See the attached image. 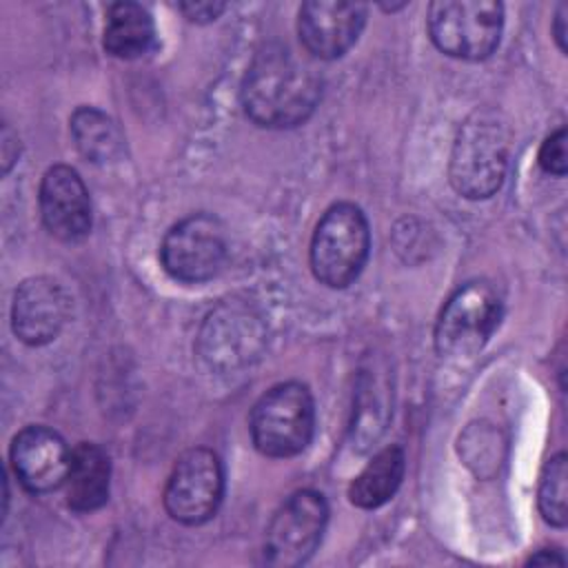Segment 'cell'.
<instances>
[{
  "label": "cell",
  "mask_w": 568,
  "mask_h": 568,
  "mask_svg": "<svg viewBox=\"0 0 568 568\" xmlns=\"http://www.w3.org/2000/svg\"><path fill=\"white\" fill-rule=\"evenodd\" d=\"M47 231L62 242H78L91 231V200L80 173L67 164L44 171L38 193Z\"/></svg>",
  "instance_id": "13"
},
{
  "label": "cell",
  "mask_w": 568,
  "mask_h": 568,
  "mask_svg": "<svg viewBox=\"0 0 568 568\" xmlns=\"http://www.w3.org/2000/svg\"><path fill=\"white\" fill-rule=\"evenodd\" d=\"M426 24L442 53L475 62L497 49L504 7L495 0H437L428 7Z\"/></svg>",
  "instance_id": "5"
},
{
  "label": "cell",
  "mask_w": 568,
  "mask_h": 568,
  "mask_svg": "<svg viewBox=\"0 0 568 568\" xmlns=\"http://www.w3.org/2000/svg\"><path fill=\"white\" fill-rule=\"evenodd\" d=\"M240 98L257 126L293 129L313 115L322 78L311 60L284 44H266L246 69Z\"/></svg>",
  "instance_id": "1"
},
{
  "label": "cell",
  "mask_w": 568,
  "mask_h": 568,
  "mask_svg": "<svg viewBox=\"0 0 568 568\" xmlns=\"http://www.w3.org/2000/svg\"><path fill=\"white\" fill-rule=\"evenodd\" d=\"M406 459L399 446H386L362 468V473L348 486V499L353 506L373 510L386 504L399 488Z\"/></svg>",
  "instance_id": "17"
},
{
  "label": "cell",
  "mask_w": 568,
  "mask_h": 568,
  "mask_svg": "<svg viewBox=\"0 0 568 568\" xmlns=\"http://www.w3.org/2000/svg\"><path fill=\"white\" fill-rule=\"evenodd\" d=\"M510 133L501 118L481 109L475 111L457 131L448 178L453 189L468 200L493 197L506 178Z\"/></svg>",
  "instance_id": "2"
},
{
  "label": "cell",
  "mask_w": 568,
  "mask_h": 568,
  "mask_svg": "<svg viewBox=\"0 0 568 568\" xmlns=\"http://www.w3.org/2000/svg\"><path fill=\"white\" fill-rule=\"evenodd\" d=\"M539 166L550 175H557V178L566 175V166H568L566 129H559L544 140L539 149Z\"/></svg>",
  "instance_id": "20"
},
{
  "label": "cell",
  "mask_w": 568,
  "mask_h": 568,
  "mask_svg": "<svg viewBox=\"0 0 568 568\" xmlns=\"http://www.w3.org/2000/svg\"><path fill=\"white\" fill-rule=\"evenodd\" d=\"M253 446L275 459L302 453L315 430V402L300 382H284L268 388L253 406L251 419Z\"/></svg>",
  "instance_id": "4"
},
{
  "label": "cell",
  "mask_w": 568,
  "mask_h": 568,
  "mask_svg": "<svg viewBox=\"0 0 568 568\" xmlns=\"http://www.w3.org/2000/svg\"><path fill=\"white\" fill-rule=\"evenodd\" d=\"M222 495V462L211 448L197 446L178 457L164 488V508L175 521L197 526L217 513Z\"/></svg>",
  "instance_id": "10"
},
{
  "label": "cell",
  "mask_w": 568,
  "mask_h": 568,
  "mask_svg": "<svg viewBox=\"0 0 568 568\" xmlns=\"http://www.w3.org/2000/svg\"><path fill=\"white\" fill-rule=\"evenodd\" d=\"M224 2H182L180 4V11L191 20V22H200V24H204V22H211V20H215L222 11H224Z\"/></svg>",
  "instance_id": "21"
},
{
  "label": "cell",
  "mask_w": 568,
  "mask_h": 568,
  "mask_svg": "<svg viewBox=\"0 0 568 568\" xmlns=\"http://www.w3.org/2000/svg\"><path fill=\"white\" fill-rule=\"evenodd\" d=\"M102 44L113 58H142L155 47V24L151 13L138 2H113L106 11Z\"/></svg>",
  "instance_id": "16"
},
{
  "label": "cell",
  "mask_w": 568,
  "mask_h": 568,
  "mask_svg": "<svg viewBox=\"0 0 568 568\" xmlns=\"http://www.w3.org/2000/svg\"><path fill=\"white\" fill-rule=\"evenodd\" d=\"M371 251L368 220L353 202H337L324 211L311 237L313 275L331 286L346 288L353 284Z\"/></svg>",
  "instance_id": "3"
},
{
  "label": "cell",
  "mask_w": 568,
  "mask_h": 568,
  "mask_svg": "<svg viewBox=\"0 0 568 568\" xmlns=\"http://www.w3.org/2000/svg\"><path fill=\"white\" fill-rule=\"evenodd\" d=\"M504 313L497 288L486 280L459 286L444 304L435 326V348L442 357H470L484 348Z\"/></svg>",
  "instance_id": "6"
},
{
  "label": "cell",
  "mask_w": 568,
  "mask_h": 568,
  "mask_svg": "<svg viewBox=\"0 0 568 568\" xmlns=\"http://www.w3.org/2000/svg\"><path fill=\"white\" fill-rule=\"evenodd\" d=\"M266 344L262 317L242 302H222L206 317L197 335V353L213 371L229 373L248 366Z\"/></svg>",
  "instance_id": "8"
},
{
  "label": "cell",
  "mask_w": 568,
  "mask_h": 568,
  "mask_svg": "<svg viewBox=\"0 0 568 568\" xmlns=\"http://www.w3.org/2000/svg\"><path fill=\"white\" fill-rule=\"evenodd\" d=\"M229 244L222 222L209 213H193L173 224L160 246L164 271L184 284H202L220 273Z\"/></svg>",
  "instance_id": "7"
},
{
  "label": "cell",
  "mask_w": 568,
  "mask_h": 568,
  "mask_svg": "<svg viewBox=\"0 0 568 568\" xmlns=\"http://www.w3.org/2000/svg\"><path fill=\"white\" fill-rule=\"evenodd\" d=\"M71 315V297L64 286L47 275L18 284L11 304V326L20 342L42 346L53 342Z\"/></svg>",
  "instance_id": "11"
},
{
  "label": "cell",
  "mask_w": 568,
  "mask_h": 568,
  "mask_svg": "<svg viewBox=\"0 0 568 568\" xmlns=\"http://www.w3.org/2000/svg\"><path fill=\"white\" fill-rule=\"evenodd\" d=\"M71 135L78 151L93 164L115 162L124 153V135L118 124L95 106H80L71 115Z\"/></svg>",
  "instance_id": "18"
},
{
  "label": "cell",
  "mask_w": 568,
  "mask_h": 568,
  "mask_svg": "<svg viewBox=\"0 0 568 568\" xmlns=\"http://www.w3.org/2000/svg\"><path fill=\"white\" fill-rule=\"evenodd\" d=\"M568 462H566V453H557L555 457H550L541 470L539 477V493H537V504H539V513L541 517L557 526L564 528L566 526V495H568Z\"/></svg>",
  "instance_id": "19"
},
{
  "label": "cell",
  "mask_w": 568,
  "mask_h": 568,
  "mask_svg": "<svg viewBox=\"0 0 568 568\" xmlns=\"http://www.w3.org/2000/svg\"><path fill=\"white\" fill-rule=\"evenodd\" d=\"M111 486L109 455L91 442H80L71 450V466L64 479L67 504L78 513H91L106 504Z\"/></svg>",
  "instance_id": "15"
},
{
  "label": "cell",
  "mask_w": 568,
  "mask_h": 568,
  "mask_svg": "<svg viewBox=\"0 0 568 568\" xmlns=\"http://www.w3.org/2000/svg\"><path fill=\"white\" fill-rule=\"evenodd\" d=\"M328 521V504L317 490L293 493L266 526L264 559L277 568L302 566L322 541Z\"/></svg>",
  "instance_id": "9"
},
{
  "label": "cell",
  "mask_w": 568,
  "mask_h": 568,
  "mask_svg": "<svg viewBox=\"0 0 568 568\" xmlns=\"http://www.w3.org/2000/svg\"><path fill=\"white\" fill-rule=\"evenodd\" d=\"M564 22H566V4H559L557 16H555L552 31H555V40H557V44H559L561 51H566V29H564Z\"/></svg>",
  "instance_id": "23"
},
{
  "label": "cell",
  "mask_w": 568,
  "mask_h": 568,
  "mask_svg": "<svg viewBox=\"0 0 568 568\" xmlns=\"http://www.w3.org/2000/svg\"><path fill=\"white\" fill-rule=\"evenodd\" d=\"M528 564H535V566H539V564H544V566H548V564L564 566L566 559H564V555H561L559 550H548V548H544V550L535 552V555L528 559Z\"/></svg>",
  "instance_id": "22"
},
{
  "label": "cell",
  "mask_w": 568,
  "mask_h": 568,
  "mask_svg": "<svg viewBox=\"0 0 568 568\" xmlns=\"http://www.w3.org/2000/svg\"><path fill=\"white\" fill-rule=\"evenodd\" d=\"M366 4L342 0H308L297 13V33L304 49L320 60L342 58L359 38Z\"/></svg>",
  "instance_id": "12"
},
{
  "label": "cell",
  "mask_w": 568,
  "mask_h": 568,
  "mask_svg": "<svg viewBox=\"0 0 568 568\" xmlns=\"http://www.w3.org/2000/svg\"><path fill=\"white\" fill-rule=\"evenodd\" d=\"M11 468L29 493L42 495L60 488L71 466L64 439L47 426H27L11 442Z\"/></svg>",
  "instance_id": "14"
}]
</instances>
